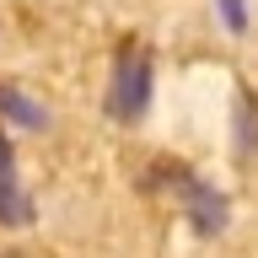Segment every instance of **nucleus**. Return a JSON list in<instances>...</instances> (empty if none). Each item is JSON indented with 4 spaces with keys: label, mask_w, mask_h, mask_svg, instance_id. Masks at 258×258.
I'll list each match as a JSON object with an SVG mask.
<instances>
[{
    "label": "nucleus",
    "mask_w": 258,
    "mask_h": 258,
    "mask_svg": "<svg viewBox=\"0 0 258 258\" xmlns=\"http://www.w3.org/2000/svg\"><path fill=\"white\" fill-rule=\"evenodd\" d=\"M0 102H6V108H11L16 118H22V124H43V113L32 108V102H22V97H16V92H0Z\"/></svg>",
    "instance_id": "obj_2"
},
{
    "label": "nucleus",
    "mask_w": 258,
    "mask_h": 258,
    "mask_svg": "<svg viewBox=\"0 0 258 258\" xmlns=\"http://www.w3.org/2000/svg\"><path fill=\"white\" fill-rule=\"evenodd\" d=\"M145 108V54H124L118 59V86H113V113L135 118Z\"/></svg>",
    "instance_id": "obj_1"
}]
</instances>
